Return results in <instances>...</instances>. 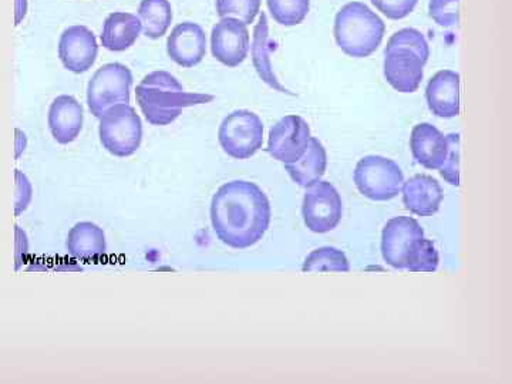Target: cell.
<instances>
[{"label":"cell","mask_w":512,"mask_h":384,"mask_svg":"<svg viewBox=\"0 0 512 384\" xmlns=\"http://www.w3.org/2000/svg\"><path fill=\"white\" fill-rule=\"evenodd\" d=\"M404 175L396 161L367 156L356 165L355 184L360 194L372 201H390L402 191Z\"/></svg>","instance_id":"9"},{"label":"cell","mask_w":512,"mask_h":384,"mask_svg":"<svg viewBox=\"0 0 512 384\" xmlns=\"http://www.w3.org/2000/svg\"><path fill=\"white\" fill-rule=\"evenodd\" d=\"M251 49L248 25L235 18H221L212 28V56L228 67H238L245 62Z\"/></svg>","instance_id":"13"},{"label":"cell","mask_w":512,"mask_h":384,"mask_svg":"<svg viewBox=\"0 0 512 384\" xmlns=\"http://www.w3.org/2000/svg\"><path fill=\"white\" fill-rule=\"evenodd\" d=\"M16 228V271H19L20 266L25 264L26 252H28V238L25 232L19 227Z\"/></svg>","instance_id":"30"},{"label":"cell","mask_w":512,"mask_h":384,"mask_svg":"<svg viewBox=\"0 0 512 384\" xmlns=\"http://www.w3.org/2000/svg\"><path fill=\"white\" fill-rule=\"evenodd\" d=\"M271 217V202L265 192L249 181L224 184L212 198V228L229 248L254 247L268 231Z\"/></svg>","instance_id":"1"},{"label":"cell","mask_w":512,"mask_h":384,"mask_svg":"<svg viewBox=\"0 0 512 384\" xmlns=\"http://www.w3.org/2000/svg\"><path fill=\"white\" fill-rule=\"evenodd\" d=\"M262 0H217L215 8L220 18H235L244 22L245 25L254 23Z\"/></svg>","instance_id":"26"},{"label":"cell","mask_w":512,"mask_h":384,"mask_svg":"<svg viewBox=\"0 0 512 384\" xmlns=\"http://www.w3.org/2000/svg\"><path fill=\"white\" fill-rule=\"evenodd\" d=\"M382 255L387 265L410 272H436L440 264L439 252L412 217L387 221L382 234Z\"/></svg>","instance_id":"2"},{"label":"cell","mask_w":512,"mask_h":384,"mask_svg":"<svg viewBox=\"0 0 512 384\" xmlns=\"http://www.w3.org/2000/svg\"><path fill=\"white\" fill-rule=\"evenodd\" d=\"M99 55L96 36L86 26H70L59 40V57L69 72H89Z\"/></svg>","instance_id":"14"},{"label":"cell","mask_w":512,"mask_h":384,"mask_svg":"<svg viewBox=\"0 0 512 384\" xmlns=\"http://www.w3.org/2000/svg\"><path fill=\"white\" fill-rule=\"evenodd\" d=\"M275 43L269 36L268 16L265 12L261 13L259 22L256 23L254 30V43H252V62L259 77L269 87L278 90L281 93H288V90L276 79L274 70H272L271 53L274 50Z\"/></svg>","instance_id":"22"},{"label":"cell","mask_w":512,"mask_h":384,"mask_svg":"<svg viewBox=\"0 0 512 384\" xmlns=\"http://www.w3.org/2000/svg\"><path fill=\"white\" fill-rule=\"evenodd\" d=\"M218 141L229 157L235 160H248L254 157L264 144V123L254 111H232L221 123Z\"/></svg>","instance_id":"8"},{"label":"cell","mask_w":512,"mask_h":384,"mask_svg":"<svg viewBox=\"0 0 512 384\" xmlns=\"http://www.w3.org/2000/svg\"><path fill=\"white\" fill-rule=\"evenodd\" d=\"M429 57V43L419 30L407 28L394 33L384 50L387 83L399 93L417 92Z\"/></svg>","instance_id":"4"},{"label":"cell","mask_w":512,"mask_h":384,"mask_svg":"<svg viewBox=\"0 0 512 384\" xmlns=\"http://www.w3.org/2000/svg\"><path fill=\"white\" fill-rule=\"evenodd\" d=\"M333 33L345 55L365 59L382 45L386 25L365 3L350 2L336 15Z\"/></svg>","instance_id":"5"},{"label":"cell","mask_w":512,"mask_h":384,"mask_svg":"<svg viewBox=\"0 0 512 384\" xmlns=\"http://www.w3.org/2000/svg\"><path fill=\"white\" fill-rule=\"evenodd\" d=\"M15 185V215L19 217V215L29 207L30 201H32L33 190L28 177L20 173L19 170L15 171Z\"/></svg>","instance_id":"29"},{"label":"cell","mask_w":512,"mask_h":384,"mask_svg":"<svg viewBox=\"0 0 512 384\" xmlns=\"http://www.w3.org/2000/svg\"><path fill=\"white\" fill-rule=\"evenodd\" d=\"M100 141L114 157L126 158L137 153L143 141V123L130 104H117L100 117Z\"/></svg>","instance_id":"7"},{"label":"cell","mask_w":512,"mask_h":384,"mask_svg":"<svg viewBox=\"0 0 512 384\" xmlns=\"http://www.w3.org/2000/svg\"><path fill=\"white\" fill-rule=\"evenodd\" d=\"M402 188L404 205L412 214L431 217L440 210L444 194L436 178L417 174L403 183Z\"/></svg>","instance_id":"18"},{"label":"cell","mask_w":512,"mask_h":384,"mask_svg":"<svg viewBox=\"0 0 512 384\" xmlns=\"http://www.w3.org/2000/svg\"><path fill=\"white\" fill-rule=\"evenodd\" d=\"M419 0H372L373 5L387 19L402 20L407 18L417 6Z\"/></svg>","instance_id":"28"},{"label":"cell","mask_w":512,"mask_h":384,"mask_svg":"<svg viewBox=\"0 0 512 384\" xmlns=\"http://www.w3.org/2000/svg\"><path fill=\"white\" fill-rule=\"evenodd\" d=\"M269 12L282 26H298L308 16L311 0H266Z\"/></svg>","instance_id":"25"},{"label":"cell","mask_w":512,"mask_h":384,"mask_svg":"<svg viewBox=\"0 0 512 384\" xmlns=\"http://www.w3.org/2000/svg\"><path fill=\"white\" fill-rule=\"evenodd\" d=\"M67 251L82 261H97L106 254V235L93 222H79L70 229L66 242Z\"/></svg>","instance_id":"20"},{"label":"cell","mask_w":512,"mask_h":384,"mask_svg":"<svg viewBox=\"0 0 512 384\" xmlns=\"http://www.w3.org/2000/svg\"><path fill=\"white\" fill-rule=\"evenodd\" d=\"M49 128L59 144H70L83 130L84 111L82 104L73 96L57 97L49 109Z\"/></svg>","instance_id":"17"},{"label":"cell","mask_w":512,"mask_h":384,"mask_svg":"<svg viewBox=\"0 0 512 384\" xmlns=\"http://www.w3.org/2000/svg\"><path fill=\"white\" fill-rule=\"evenodd\" d=\"M328 167V154L318 138L311 137L305 154L292 164H285L286 171L296 184L303 188L319 183Z\"/></svg>","instance_id":"21"},{"label":"cell","mask_w":512,"mask_h":384,"mask_svg":"<svg viewBox=\"0 0 512 384\" xmlns=\"http://www.w3.org/2000/svg\"><path fill=\"white\" fill-rule=\"evenodd\" d=\"M28 12V0H15V25L18 26L25 19Z\"/></svg>","instance_id":"31"},{"label":"cell","mask_w":512,"mask_h":384,"mask_svg":"<svg viewBox=\"0 0 512 384\" xmlns=\"http://www.w3.org/2000/svg\"><path fill=\"white\" fill-rule=\"evenodd\" d=\"M167 53L178 66L191 69L202 62L207 53V36L198 23L184 22L175 26L167 40Z\"/></svg>","instance_id":"15"},{"label":"cell","mask_w":512,"mask_h":384,"mask_svg":"<svg viewBox=\"0 0 512 384\" xmlns=\"http://www.w3.org/2000/svg\"><path fill=\"white\" fill-rule=\"evenodd\" d=\"M138 16L143 23L144 35L160 39L173 23V8L168 0H141Z\"/></svg>","instance_id":"23"},{"label":"cell","mask_w":512,"mask_h":384,"mask_svg":"<svg viewBox=\"0 0 512 384\" xmlns=\"http://www.w3.org/2000/svg\"><path fill=\"white\" fill-rule=\"evenodd\" d=\"M133 74L121 63H109L100 67L87 87V104L94 117L100 119L104 111L117 104L130 103Z\"/></svg>","instance_id":"10"},{"label":"cell","mask_w":512,"mask_h":384,"mask_svg":"<svg viewBox=\"0 0 512 384\" xmlns=\"http://www.w3.org/2000/svg\"><path fill=\"white\" fill-rule=\"evenodd\" d=\"M414 160L427 170H439L448 184L460 185V134L444 136L429 123L417 124L410 137Z\"/></svg>","instance_id":"6"},{"label":"cell","mask_w":512,"mask_h":384,"mask_svg":"<svg viewBox=\"0 0 512 384\" xmlns=\"http://www.w3.org/2000/svg\"><path fill=\"white\" fill-rule=\"evenodd\" d=\"M136 97L151 126H168L180 117L185 107L214 100L208 94L185 92L177 77L163 70L147 74L137 86Z\"/></svg>","instance_id":"3"},{"label":"cell","mask_w":512,"mask_h":384,"mask_svg":"<svg viewBox=\"0 0 512 384\" xmlns=\"http://www.w3.org/2000/svg\"><path fill=\"white\" fill-rule=\"evenodd\" d=\"M302 215L306 227L315 234L333 231L343 215L339 191L328 181L313 184L303 198Z\"/></svg>","instance_id":"11"},{"label":"cell","mask_w":512,"mask_h":384,"mask_svg":"<svg viewBox=\"0 0 512 384\" xmlns=\"http://www.w3.org/2000/svg\"><path fill=\"white\" fill-rule=\"evenodd\" d=\"M143 30V23L133 13L114 12L104 20L103 32H101V45L110 52H126Z\"/></svg>","instance_id":"19"},{"label":"cell","mask_w":512,"mask_h":384,"mask_svg":"<svg viewBox=\"0 0 512 384\" xmlns=\"http://www.w3.org/2000/svg\"><path fill=\"white\" fill-rule=\"evenodd\" d=\"M427 104L434 116L454 119L460 114V74L441 70L431 77L426 89Z\"/></svg>","instance_id":"16"},{"label":"cell","mask_w":512,"mask_h":384,"mask_svg":"<svg viewBox=\"0 0 512 384\" xmlns=\"http://www.w3.org/2000/svg\"><path fill=\"white\" fill-rule=\"evenodd\" d=\"M302 271L305 274L306 272H349L350 264L345 252L338 248L322 247L308 255Z\"/></svg>","instance_id":"24"},{"label":"cell","mask_w":512,"mask_h":384,"mask_svg":"<svg viewBox=\"0 0 512 384\" xmlns=\"http://www.w3.org/2000/svg\"><path fill=\"white\" fill-rule=\"evenodd\" d=\"M311 127L302 117L285 116L269 131L268 153L276 161L292 164L305 154Z\"/></svg>","instance_id":"12"},{"label":"cell","mask_w":512,"mask_h":384,"mask_svg":"<svg viewBox=\"0 0 512 384\" xmlns=\"http://www.w3.org/2000/svg\"><path fill=\"white\" fill-rule=\"evenodd\" d=\"M460 0H430V18L441 28H453L458 23Z\"/></svg>","instance_id":"27"}]
</instances>
